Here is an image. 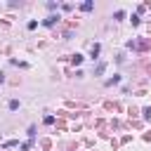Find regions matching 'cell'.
<instances>
[{"label": "cell", "mask_w": 151, "mask_h": 151, "mask_svg": "<svg viewBox=\"0 0 151 151\" xmlns=\"http://www.w3.org/2000/svg\"><path fill=\"white\" fill-rule=\"evenodd\" d=\"M99 52H101V45H99V42H94V45H92V50H90L92 59H99Z\"/></svg>", "instance_id": "cell-1"}, {"label": "cell", "mask_w": 151, "mask_h": 151, "mask_svg": "<svg viewBox=\"0 0 151 151\" xmlns=\"http://www.w3.org/2000/svg\"><path fill=\"white\" fill-rule=\"evenodd\" d=\"M19 106H21L19 99H9V101H7V109H9V111H19Z\"/></svg>", "instance_id": "cell-2"}, {"label": "cell", "mask_w": 151, "mask_h": 151, "mask_svg": "<svg viewBox=\"0 0 151 151\" xmlns=\"http://www.w3.org/2000/svg\"><path fill=\"white\" fill-rule=\"evenodd\" d=\"M57 21H59V14H52V17H47V19H45V26H54Z\"/></svg>", "instance_id": "cell-3"}, {"label": "cell", "mask_w": 151, "mask_h": 151, "mask_svg": "<svg viewBox=\"0 0 151 151\" xmlns=\"http://www.w3.org/2000/svg\"><path fill=\"white\" fill-rule=\"evenodd\" d=\"M118 83H120V76H113V78H109V80H106V85H109V87H111V85H118Z\"/></svg>", "instance_id": "cell-4"}, {"label": "cell", "mask_w": 151, "mask_h": 151, "mask_svg": "<svg viewBox=\"0 0 151 151\" xmlns=\"http://www.w3.org/2000/svg\"><path fill=\"white\" fill-rule=\"evenodd\" d=\"M123 17H125V12H123V9H116V12H113V19H116V21H120Z\"/></svg>", "instance_id": "cell-5"}, {"label": "cell", "mask_w": 151, "mask_h": 151, "mask_svg": "<svg viewBox=\"0 0 151 151\" xmlns=\"http://www.w3.org/2000/svg\"><path fill=\"white\" fill-rule=\"evenodd\" d=\"M92 7H94V5H92V2H83V5H80V9H83V12H90V9H92Z\"/></svg>", "instance_id": "cell-6"}, {"label": "cell", "mask_w": 151, "mask_h": 151, "mask_svg": "<svg viewBox=\"0 0 151 151\" xmlns=\"http://www.w3.org/2000/svg\"><path fill=\"white\" fill-rule=\"evenodd\" d=\"M104 68H106V64H104V61H101V64H97V68H94V73H97V76H99V73H104Z\"/></svg>", "instance_id": "cell-7"}, {"label": "cell", "mask_w": 151, "mask_h": 151, "mask_svg": "<svg viewBox=\"0 0 151 151\" xmlns=\"http://www.w3.org/2000/svg\"><path fill=\"white\" fill-rule=\"evenodd\" d=\"M33 28H38V21L33 19V21H28V31H33Z\"/></svg>", "instance_id": "cell-8"}, {"label": "cell", "mask_w": 151, "mask_h": 151, "mask_svg": "<svg viewBox=\"0 0 151 151\" xmlns=\"http://www.w3.org/2000/svg\"><path fill=\"white\" fill-rule=\"evenodd\" d=\"M54 123V116H45V125H52Z\"/></svg>", "instance_id": "cell-9"}, {"label": "cell", "mask_w": 151, "mask_h": 151, "mask_svg": "<svg viewBox=\"0 0 151 151\" xmlns=\"http://www.w3.org/2000/svg\"><path fill=\"white\" fill-rule=\"evenodd\" d=\"M28 137H31V139L35 137V125H31V127H28Z\"/></svg>", "instance_id": "cell-10"}, {"label": "cell", "mask_w": 151, "mask_h": 151, "mask_svg": "<svg viewBox=\"0 0 151 151\" xmlns=\"http://www.w3.org/2000/svg\"><path fill=\"white\" fill-rule=\"evenodd\" d=\"M144 118H146V120H151V109H144Z\"/></svg>", "instance_id": "cell-11"}, {"label": "cell", "mask_w": 151, "mask_h": 151, "mask_svg": "<svg viewBox=\"0 0 151 151\" xmlns=\"http://www.w3.org/2000/svg\"><path fill=\"white\" fill-rule=\"evenodd\" d=\"M0 83H5V73L2 71H0Z\"/></svg>", "instance_id": "cell-12"}]
</instances>
